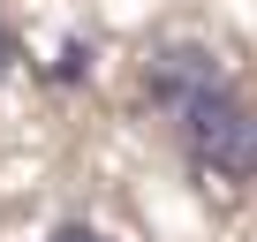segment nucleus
<instances>
[{
    "label": "nucleus",
    "mask_w": 257,
    "mask_h": 242,
    "mask_svg": "<svg viewBox=\"0 0 257 242\" xmlns=\"http://www.w3.org/2000/svg\"><path fill=\"white\" fill-rule=\"evenodd\" d=\"M167 121H174L189 167H204L219 182H257V106L227 76H204V83L174 91L167 98Z\"/></svg>",
    "instance_id": "obj_1"
},
{
    "label": "nucleus",
    "mask_w": 257,
    "mask_h": 242,
    "mask_svg": "<svg viewBox=\"0 0 257 242\" xmlns=\"http://www.w3.org/2000/svg\"><path fill=\"white\" fill-rule=\"evenodd\" d=\"M46 242H106V234H98V227H83V219H68V227H53Z\"/></svg>",
    "instance_id": "obj_2"
},
{
    "label": "nucleus",
    "mask_w": 257,
    "mask_h": 242,
    "mask_svg": "<svg viewBox=\"0 0 257 242\" xmlns=\"http://www.w3.org/2000/svg\"><path fill=\"white\" fill-rule=\"evenodd\" d=\"M8 68H16V38L0 31V76H8Z\"/></svg>",
    "instance_id": "obj_3"
}]
</instances>
